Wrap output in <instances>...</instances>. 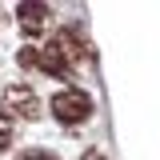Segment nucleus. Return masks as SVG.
<instances>
[{
  "label": "nucleus",
  "mask_w": 160,
  "mask_h": 160,
  "mask_svg": "<svg viewBox=\"0 0 160 160\" xmlns=\"http://www.w3.org/2000/svg\"><path fill=\"white\" fill-rule=\"evenodd\" d=\"M48 108H52V116L60 124H84V120L92 116V96L80 92V88H60Z\"/></svg>",
  "instance_id": "1"
},
{
  "label": "nucleus",
  "mask_w": 160,
  "mask_h": 160,
  "mask_svg": "<svg viewBox=\"0 0 160 160\" xmlns=\"http://www.w3.org/2000/svg\"><path fill=\"white\" fill-rule=\"evenodd\" d=\"M4 116H20V120H36L40 116V96L32 92V84H8L4 88Z\"/></svg>",
  "instance_id": "2"
},
{
  "label": "nucleus",
  "mask_w": 160,
  "mask_h": 160,
  "mask_svg": "<svg viewBox=\"0 0 160 160\" xmlns=\"http://www.w3.org/2000/svg\"><path fill=\"white\" fill-rule=\"evenodd\" d=\"M16 20H20V28H24L28 36H40V32L52 24V8H48V4H32V0H28V4H20V8H16Z\"/></svg>",
  "instance_id": "3"
},
{
  "label": "nucleus",
  "mask_w": 160,
  "mask_h": 160,
  "mask_svg": "<svg viewBox=\"0 0 160 160\" xmlns=\"http://www.w3.org/2000/svg\"><path fill=\"white\" fill-rule=\"evenodd\" d=\"M56 48L64 52V56L76 64L80 56H84V44H80V36H76V28H64V32H56Z\"/></svg>",
  "instance_id": "4"
},
{
  "label": "nucleus",
  "mask_w": 160,
  "mask_h": 160,
  "mask_svg": "<svg viewBox=\"0 0 160 160\" xmlns=\"http://www.w3.org/2000/svg\"><path fill=\"white\" fill-rule=\"evenodd\" d=\"M8 144H12V120H8L4 112H0V152H4Z\"/></svg>",
  "instance_id": "5"
},
{
  "label": "nucleus",
  "mask_w": 160,
  "mask_h": 160,
  "mask_svg": "<svg viewBox=\"0 0 160 160\" xmlns=\"http://www.w3.org/2000/svg\"><path fill=\"white\" fill-rule=\"evenodd\" d=\"M20 160H56V156H48V152H28V156H20Z\"/></svg>",
  "instance_id": "6"
}]
</instances>
